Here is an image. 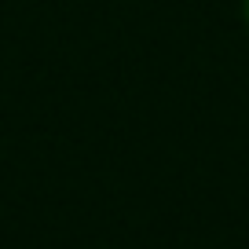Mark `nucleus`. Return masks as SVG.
<instances>
[{"label":"nucleus","mask_w":249,"mask_h":249,"mask_svg":"<svg viewBox=\"0 0 249 249\" xmlns=\"http://www.w3.org/2000/svg\"><path fill=\"white\" fill-rule=\"evenodd\" d=\"M246 22H249V0H246Z\"/></svg>","instance_id":"1"}]
</instances>
